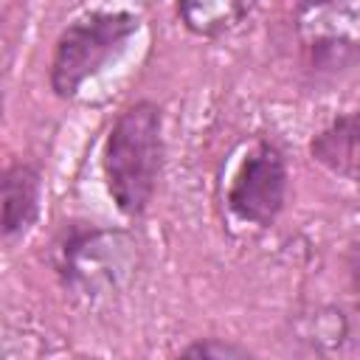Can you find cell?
<instances>
[{
  "label": "cell",
  "instance_id": "obj_1",
  "mask_svg": "<svg viewBox=\"0 0 360 360\" xmlns=\"http://www.w3.org/2000/svg\"><path fill=\"white\" fill-rule=\"evenodd\" d=\"M101 166L118 211L141 217L163 169V115L155 101H135L115 118L104 141Z\"/></svg>",
  "mask_w": 360,
  "mask_h": 360
},
{
  "label": "cell",
  "instance_id": "obj_2",
  "mask_svg": "<svg viewBox=\"0 0 360 360\" xmlns=\"http://www.w3.org/2000/svg\"><path fill=\"white\" fill-rule=\"evenodd\" d=\"M138 267V242L115 228H73L56 253L62 284L84 298L121 290Z\"/></svg>",
  "mask_w": 360,
  "mask_h": 360
},
{
  "label": "cell",
  "instance_id": "obj_3",
  "mask_svg": "<svg viewBox=\"0 0 360 360\" xmlns=\"http://www.w3.org/2000/svg\"><path fill=\"white\" fill-rule=\"evenodd\" d=\"M138 25V17L129 11H90L73 20L53 48L51 90L59 98H73L79 87L124 48Z\"/></svg>",
  "mask_w": 360,
  "mask_h": 360
},
{
  "label": "cell",
  "instance_id": "obj_4",
  "mask_svg": "<svg viewBox=\"0 0 360 360\" xmlns=\"http://www.w3.org/2000/svg\"><path fill=\"white\" fill-rule=\"evenodd\" d=\"M292 31L312 73H340L360 59V0H298Z\"/></svg>",
  "mask_w": 360,
  "mask_h": 360
},
{
  "label": "cell",
  "instance_id": "obj_5",
  "mask_svg": "<svg viewBox=\"0 0 360 360\" xmlns=\"http://www.w3.org/2000/svg\"><path fill=\"white\" fill-rule=\"evenodd\" d=\"M284 197L287 163L281 149L270 141L253 143L228 186V208L236 219L264 228L284 208Z\"/></svg>",
  "mask_w": 360,
  "mask_h": 360
},
{
  "label": "cell",
  "instance_id": "obj_6",
  "mask_svg": "<svg viewBox=\"0 0 360 360\" xmlns=\"http://www.w3.org/2000/svg\"><path fill=\"white\" fill-rule=\"evenodd\" d=\"M309 155L338 177L360 183V112H343L312 141Z\"/></svg>",
  "mask_w": 360,
  "mask_h": 360
},
{
  "label": "cell",
  "instance_id": "obj_7",
  "mask_svg": "<svg viewBox=\"0 0 360 360\" xmlns=\"http://www.w3.org/2000/svg\"><path fill=\"white\" fill-rule=\"evenodd\" d=\"M42 180L31 163H11L3 174V236L22 233L39 208Z\"/></svg>",
  "mask_w": 360,
  "mask_h": 360
},
{
  "label": "cell",
  "instance_id": "obj_8",
  "mask_svg": "<svg viewBox=\"0 0 360 360\" xmlns=\"http://www.w3.org/2000/svg\"><path fill=\"white\" fill-rule=\"evenodd\" d=\"M256 0H177V14L183 25L197 37H219L236 28Z\"/></svg>",
  "mask_w": 360,
  "mask_h": 360
},
{
  "label": "cell",
  "instance_id": "obj_9",
  "mask_svg": "<svg viewBox=\"0 0 360 360\" xmlns=\"http://www.w3.org/2000/svg\"><path fill=\"white\" fill-rule=\"evenodd\" d=\"M180 357H197V360H231V357H250V352L245 346H236V343H225V340H217V338H208V340H197L191 346H186L180 352Z\"/></svg>",
  "mask_w": 360,
  "mask_h": 360
}]
</instances>
